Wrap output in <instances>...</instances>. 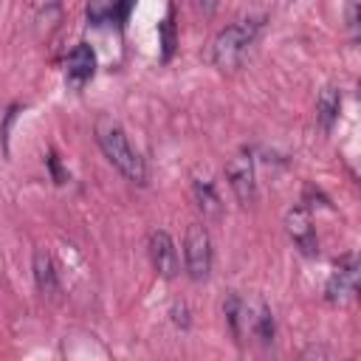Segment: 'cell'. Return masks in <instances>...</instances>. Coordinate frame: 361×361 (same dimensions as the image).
I'll return each instance as SVG.
<instances>
[{
	"label": "cell",
	"mask_w": 361,
	"mask_h": 361,
	"mask_svg": "<svg viewBox=\"0 0 361 361\" xmlns=\"http://www.w3.org/2000/svg\"><path fill=\"white\" fill-rule=\"evenodd\" d=\"M161 39H164V59L172 56V45H175V25H172V14L161 23Z\"/></svg>",
	"instance_id": "4fadbf2b"
},
{
	"label": "cell",
	"mask_w": 361,
	"mask_h": 361,
	"mask_svg": "<svg viewBox=\"0 0 361 361\" xmlns=\"http://www.w3.org/2000/svg\"><path fill=\"white\" fill-rule=\"evenodd\" d=\"M31 271H34L37 290H39L42 296H56V293H59V274H56V265H54V259H51V254H48L45 248H37V251H34Z\"/></svg>",
	"instance_id": "30bf717a"
},
{
	"label": "cell",
	"mask_w": 361,
	"mask_h": 361,
	"mask_svg": "<svg viewBox=\"0 0 361 361\" xmlns=\"http://www.w3.org/2000/svg\"><path fill=\"white\" fill-rule=\"evenodd\" d=\"M355 290H358V259H355V254H344L336 262L333 274L327 276L324 299L330 305H344L355 296Z\"/></svg>",
	"instance_id": "277c9868"
},
{
	"label": "cell",
	"mask_w": 361,
	"mask_h": 361,
	"mask_svg": "<svg viewBox=\"0 0 361 361\" xmlns=\"http://www.w3.org/2000/svg\"><path fill=\"white\" fill-rule=\"evenodd\" d=\"M344 17H347V28L355 34V31H358V0H347Z\"/></svg>",
	"instance_id": "5bb4252c"
},
{
	"label": "cell",
	"mask_w": 361,
	"mask_h": 361,
	"mask_svg": "<svg viewBox=\"0 0 361 361\" xmlns=\"http://www.w3.org/2000/svg\"><path fill=\"white\" fill-rule=\"evenodd\" d=\"M195 200L203 217H217L220 214V197L212 186V180H195Z\"/></svg>",
	"instance_id": "7c38bea8"
},
{
	"label": "cell",
	"mask_w": 361,
	"mask_h": 361,
	"mask_svg": "<svg viewBox=\"0 0 361 361\" xmlns=\"http://www.w3.org/2000/svg\"><path fill=\"white\" fill-rule=\"evenodd\" d=\"M96 141L102 147V152L107 155V161L133 183H147V164L144 158L130 147L127 133L121 130L118 121L113 118H99L96 121Z\"/></svg>",
	"instance_id": "6da1fadb"
},
{
	"label": "cell",
	"mask_w": 361,
	"mask_h": 361,
	"mask_svg": "<svg viewBox=\"0 0 361 361\" xmlns=\"http://www.w3.org/2000/svg\"><path fill=\"white\" fill-rule=\"evenodd\" d=\"M96 73V51L87 42H79L71 48L65 59V85L71 90H82Z\"/></svg>",
	"instance_id": "8992f818"
},
{
	"label": "cell",
	"mask_w": 361,
	"mask_h": 361,
	"mask_svg": "<svg viewBox=\"0 0 361 361\" xmlns=\"http://www.w3.org/2000/svg\"><path fill=\"white\" fill-rule=\"evenodd\" d=\"M133 0H87L85 14L90 25H121L130 14Z\"/></svg>",
	"instance_id": "9c48e42d"
},
{
	"label": "cell",
	"mask_w": 361,
	"mask_h": 361,
	"mask_svg": "<svg viewBox=\"0 0 361 361\" xmlns=\"http://www.w3.org/2000/svg\"><path fill=\"white\" fill-rule=\"evenodd\" d=\"M149 259H152V268L164 279H175L178 271H180L178 248H175V243H172V237L166 231H152L149 234Z\"/></svg>",
	"instance_id": "ba28073f"
},
{
	"label": "cell",
	"mask_w": 361,
	"mask_h": 361,
	"mask_svg": "<svg viewBox=\"0 0 361 361\" xmlns=\"http://www.w3.org/2000/svg\"><path fill=\"white\" fill-rule=\"evenodd\" d=\"M285 228H288L290 240L299 245V251L305 257H316L319 254V240H316V231H313V223H310V214H307L305 206H293L285 214Z\"/></svg>",
	"instance_id": "52a82bcc"
},
{
	"label": "cell",
	"mask_w": 361,
	"mask_h": 361,
	"mask_svg": "<svg viewBox=\"0 0 361 361\" xmlns=\"http://www.w3.org/2000/svg\"><path fill=\"white\" fill-rule=\"evenodd\" d=\"M200 8H203L206 14H212V11L217 8V0H200Z\"/></svg>",
	"instance_id": "9a60e30c"
},
{
	"label": "cell",
	"mask_w": 361,
	"mask_h": 361,
	"mask_svg": "<svg viewBox=\"0 0 361 361\" xmlns=\"http://www.w3.org/2000/svg\"><path fill=\"white\" fill-rule=\"evenodd\" d=\"M183 265H186V274L195 282L206 279L209 271H212V240H209L206 226H200V223H192L186 228V237H183Z\"/></svg>",
	"instance_id": "3957f363"
},
{
	"label": "cell",
	"mask_w": 361,
	"mask_h": 361,
	"mask_svg": "<svg viewBox=\"0 0 361 361\" xmlns=\"http://www.w3.org/2000/svg\"><path fill=\"white\" fill-rule=\"evenodd\" d=\"M338 113H341V90L333 87V85H327L319 93V99H316V121H319V127L324 133H330L333 124L338 121Z\"/></svg>",
	"instance_id": "8fae6325"
},
{
	"label": "cell",
	"mask_w": 361,
	"mask_h": 361,
	"mask_svg": "<svg viewBox=\"0 0 361 361\" xmlns=\"http://www.w3.org/2000/svg\"><path fill=\"white\" fill-rule=\"evenodd\" d=\"M226 178H228V186H231V192L237 195V200L243 206L254 203V197H257V180H254V161H251L248 152H240V155H234L226 164Z\"/></svg>",
	"instance_id": "5b68a950"
},
{
	"label": "cell",
	"mask_w": 361,
	"mask_h": 361,
	"mask_svg": "<svg viewBox=\"0 0 361 361\" xmlns=\"http://www.w3.org/2000/svg\"><path fill=\"white\" fill-rule=\"evenodd\" d=\"M259 28H262V20H254V17H245V20H237L231 25H226L214 37V42H212V62H214V68L234 71L243 62V56L251 48V42L257 39Z\"/></svg>",
	"instance_id": "7a4b0ae2"
}]
</instances>
